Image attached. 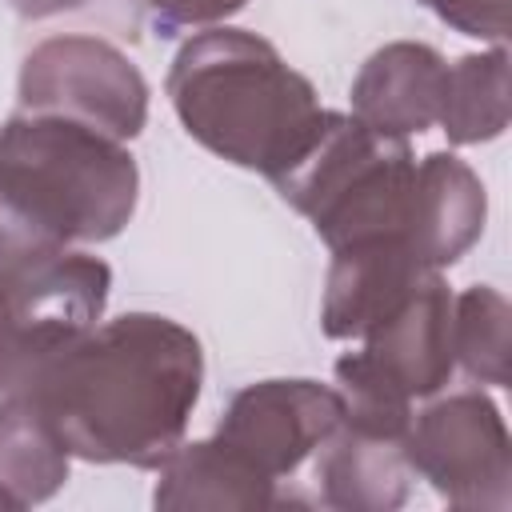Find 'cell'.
Wrapping results in <instances>:
<instances>
[{
    "label": "cell",
    "mask_w": 512,
    "mask_h": 512,
    "mask_svg": "<svg viewBox=\"0 0 512 512\" xmlns=\"http://www.w3.org/2000/svg\"><path fill=\"white\" fill-rule=\"evenodd\" d=\"M320 500L344 512H392L408 500V456L404 440L340 424L316 448Z\"/></svg>",
    "instance_id": "cell-13"
},
{
    "label": "cell",
    "mask_w": 512,
    "mask_h": 512,
    "mask_svg": "<svg viewBox=\"0 0 512 512\" xmlns=\"http://www.w3.org/2000/svg\"><path fill=\"white\" fill-rule=\"evenodd\" d=\"M20 108L132 140L148 124V80L100 36H48L20 64Z\"/></svg>",
    "instance_id": "cell-6"
},
{
    "label": "cell",
    "mask_w": 512,
    "mask_h": 512,
    "mask_svg": "<svg viewBox=\"0 0 512 512\" xmlns=\"http://www.w3.org/2000/svg\"><path fill=\"white\" fill-rule=\"evenodd\" d=\"M112 268L84 252H44L0 264V392L32 376L100 324Z\"/></svg>",
    "instance_id": "cell-5"
},
{
    "label": "cell",
    "mask_w": 512,
    "mask_h": 512,
    "mask_svg": "<svg viewBox=\"0 0 512 512\" xmlns=\"http://www.w3.org/2000/svg\"><path fill=\"white\" fill-rule=\"evenodd\" d=\"M24 20H44V16H56V12H72V8H84L88 0H8Z\"/></svg>",
    "instance_id": "cell-20"
},
{
    "label": "cell",
    "mask_w": 512,
    "mask_h": 512,
    "mask_svg": "<svg viewBox=\"0 0 512 512\" xmlns=\"http://www.w3.org/2000/svg\"><path fill=\"white\" fill-rule=\"evenodd\" d=\"M484 216H488L484 184L460 156L428 152L424 160H416L400 240L428 272L456 264L480 240Z\"/></svg>",
    "instance_id": "cell-11"
},
{
    "label": "cell",
    "mask_w": 512,
    "mask_h": 512,
    "mask_svg": "<svg viewBox=\"0 0 512 512\" xmlns=\"http://www.w3.org/2000/svg\"><path fill=\"white\" fill-rule=\"evenodd\" d=\"M428 12H436L448 28L476 36V40H492L504 44L508 40V24H512V0H416Z\"/></svg>",
    "instance_id": "cell-18"
},
{
    "label": "cell",
    "mask_w": 512,
    "mask_h": 512,
    "mask_svg": "<svg viewBox=\"0 0 512 512\" xmlns=\"http://www.w3.org/2000/svg\"><path fill=\"white\" fill-rule=\"evenodd\" d=\"M164 28H200L236 16L248 0H144Z\"/></svg>",
    "instance_id": "cell-19"
},
{
    "label": "cell",
    "mask_w": 512,
    "mask_h": 512,
    "mask_svg": "<svg viewBox=\"0 0 512 512\" xmlns=\"http://www.w3.org/2000/svg\"><path fill=\"white\" fill-rule=\"evenodd\" d=\"M168 100L196 144L268 180L304 156L328 112L312 80L244 28L192 36L168 68Z\"/></svg>",
    "instance_id": "cell-3"
},
{
    "label": "cell",
    "mask_w": 512,
    "mask_h": 512,
    "mask_svg": "<svg viewBox=\"0 0 512 512\" xmlns=\"http://www.w3.org/2000/svg\"><path fill=\"white\" fill-rule=\"evenodd\" d=\"M428 268L408 252L400 236L360 240L332 252L320 328L332 340H364L384 316H392Z\"/></svg>",
    "instance_id": "cell-9"
},
{
    "label": "cell",
    "mask_w": 512,
    "mask_h": 512,
    "mask_svg": "<svg viewBox=\"0 0 512 512\" xmlns=\"http://www.w3.org/2000/svg\"><path fill=\"white\" fill-rule=\"evenodd\" d=\"M72 452L28 392L0 400V508H32L52 500L68 480Z\"/></svg>",
    "instance_id": "cell-15"
},
{
    "label": "cell",
    "mask_w": 512,
    "mask_h": 512,
    "mask_svg": "<svg viewBox=\"0 0 512 512\" xmlns=\"http://www.w3.org/2000/svg\"><path fill=\"white\" fill-rule=\"evenodd\" d=\"M412 172L416 156L404 136H384L356 116L324 112L316 140L272 184L336 252L360 240L404 236Z\"/></svg>",
    "instance_id": "cell-4"
},
{
    "label": "cell",
    "mask_w": 512,
    "mask_h": 512,
    "mask_svg": "<svg viewBox=\"0 0 512 512\" xmlns=\"http://www.w3.org/2000/svg\"><path fill=\"white\" fill-rule=\"evenodd\" d=\"M404 456L456 508L504 512L512 504V440L500 408L484 392H452L416 412Z\"/></svg>",
    "instance_id": "cell-7"
},
{
    "label": "cell",
    "mask_w": 512,
    "mask_h": 512,
    "mask_svg": "<svg viewBox=\"0 0 512 512\" xmlns=\"http://www.w3.org/2000/svg\"><path fill=\"white\" fill-rule=\"evenodd\" d=\"M152 504L164 512L188 508H276L284 496L268 476H260L248 460H240L216 436L176 444V452L160 464V480Z\"/></svg>",
    "instance_id": "cell-14"
},
{
    "label": "cell",
    "mask_w": 512,
    "mask_h": 512,
    "mask_svg": "<svg viewBox=\"0 0 512 512\" xmlns=\"http://www.w3.org/2000/svg\"><path fill=\"white\" fill-rule=\"evenodd\" d=\"M340 416L344 400L332 384L260 380L232 396L212 436L276 484L292 476L332 436Z\"/></svg>",
    "instance_id": "cell-8"
},
{
    "label": "cell",
    "mask_w": 512,
    "mask_h": 512,
    "mask_svg": "<svg viewBox=\"0 0 512 512\" xmlns=\"http://www.w3.org/2000/svg\"><path fill=\"white\" fill-rule=\"evenodd\" d=\"M140 168L124 140L88 124L16 112L0 128V264L104 244L136 212Z\"/></svg>",
    "instance_id": "cell-2"
},
{
    "label": "cell",
    "mask_w": 512,
    "mask_h": 512,
    "mask_svg": "<svg viewBox=\"0 0 512 512\" xmlns=\"http://www.w3.org/2000/svg\"><path fill=\"white\" fill-rule=\"evenodd\" d=\"M200 340L172 316L124 312L56 352L28 392L64 448L88 464L160 468L200 400Z\"/></svg>",
    "instance_id": "cell-1"
},
{
    "label": "cell",
    "mask_w": 512,
    "mask_h": 512,
    "mask_svg": "<svg viewBox=\"0 0 512 512\" xmlns=\"http://www.w3.org/2000/svg\"><path fill=\"white\" fill-rule=\"evenodd\" d=\"M436 124L452 144H488L508 128V48L504 44L448 64Z\"/></svg>",
    "instance_id": "cell-16"
},
{
    "label": "cell",
    "mask_w": 512,
    "mask_h": 512,
    "mask_svg": "<svg viewBox=\"0 0 512 512\" xmlns=\"http://www.w3.org/2000/svg\"><path fill=\"white\" fill-rule=\"evenodd\" d=\"M508 320V300L488 284L452 300V356L476 384H508Z\"/></svg>",
    "instance_id": "cell-17"
},
{
    "label": "cell",
    "mask_w": 512,
    "mask_h": 512,
    "mask_svg": "<svg viewBox=\"0 0 512 512\" xmlns=\"http://www.w3.org/2000/svg\"><path fill=\"white\" fill-rule=\"evenodd\" d=\"M412 400L436 396L456 368L452 356V292L440 272H428L408 300L384 316L360 348Z\"/></svg>",
    "instance_id": "cell-10"
},
{
    "label": "cell",
    "mask_w": 512,
    "mask_h": 512,
    "mask_svg": "<svg viewBox=\"0 0 512 512\" xmlns=\"http://www.w3.org/2000/svg\"><path fill=\"white\" fill-rule=\"evenodd\" d=\"M444 56L420 40L376 48L352 80V116L384 136H420L440 120Z\"/></svg>",
    "instance_id": "cell-12"
}]
</instances>
